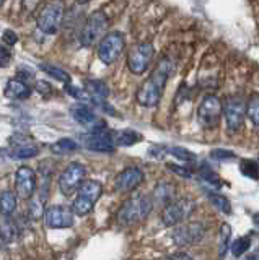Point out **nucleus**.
I'll list each match as a JSON object with an SVG mask.
<instances>
[{"instance_id":"nucleus-30","label":"nucleus","mask_w":259,"mask_h":260,"mask_svg":"<svg viewBox=\"0 0 259 260\" xmlns=\"http://www.w3.org/2000/svg\"><path fill=\"white\" fill-rule=\"evenodd\" d=\"M44 200L39 197V199H33L30 200V205H28V216L31 221H38L44 216Z\"/></svg>"},{"instance_id":"nucleus-41","label":"nucleus","mask_w":259,"mask_h":260,"mask_svg":"<svg viewBox=\"0 0 259 260\" xmlns=\"http://www.w3.org/2000/svg\"><path fill=\"white\" fill-rule=\"evenodd\" d=\"M171 258H191L189 254H184V252H178V254H173Z\"/></svg>"},{"instance_id":"nucleus-34","label":"nucleus","mask_w":259,"mask_h":260,"mask_svg":"<svg viewBox=\"0 0 259 260\" xmlns=\"http://www.w3.org/2000/svg\"><path fill=\"white\" fill-rule=\"evenodd\" d=\"M240 171L243 176L251 177V179H259V165L253 159H245L241 161L240 165Z\"/></svg>"},{"instance_id":"nucleus-40","label":"nucleus","mask_w":259,"mask_h":260,"mask_svg":"<svg viewBox=\"0 0 259 260\" xmlns=\"http://www.w3.org/2000/svg\"><path fill=\"white\" fill-rule=\"evenodd\" d=\"M35 88H36V91H38V93H41V94H46V93H49V91H51V86L47 85V81H43V80H38V81H36V85H35Z\"/></svg>"},{"instance_id":"nucleus-15","label":"nucleus","mask_w":259,"mask_h":260,"mask_svg":"<svg viewBox=\"0 0 259 260\" xmlns=\"http://www.w3.org/2000/svg\"><path fill=\"white\" fill-rule=\"evenodd\" d=\"M74 210L66 205H52L44 210V223L47 228L62 230V228L74 226Z\"/></svg>"},{"instance_id":"nucleus-23","label":"nucleus","mask_w":259,"mask_h":260,"mask_svg":"<svg viewBox=\"0 0 259 260\" xmlns=\"http://www.w3.org/2000/svg\"><path fill=\"white\" fill-rule=\"evenodd\" d=\"M112 140H114V145L118 146H132L142 140V135L132 128H124L112 132Z\"/></svg>"},{"instance_id":"nucleus-26","label":"nucleus","mask_w":259,"mask_h":260,"mask_svg":"<svg viewBox=\"0 0 259 260\" xmlns=\"http://www.w3.org/2000/svg\"><path fill=\"white\" fill-rule=\"evenodd\" d=\"M207 199L212 202V205L218 211H222V213H225V215L232 213V203H230L228 199L223 197V195L217 193V192H212V190H207Z\"/></svg>"},{"instance_id":"nucleus-21","label":"nucleus","mask_w":259,"mask_h":260,"mask_svg":"<svg viewBox=\"0 0 259 260\" xmlns=\"http://www.w3.org/2000/svg\"><path fill=\"white\" fill-rule=\"evenodd\" d=\"M85 89L93 103L103 101L109 96V86L101 80H85Z\"/></svg>"},{"instance_id":"nucleus-9","label":"nucleus","mask_w":259,"mask_h":260,"mask_svg":"<svg viewBox=\"0 0 259 260\" xmlns=\"http://www.w3.org/2000/svg\"><path fill=\"white\" fill-rule=\"evenodd\" d=\"M196 210V202L191 199H180L169 202L161 213V221L165 226H176L186 221Z\"/></svg>"},{"instance_id":"nucleus-25","label":"nucleus","mask_w":259,"mask_h":260,"mask_svg":"<svg viewBox=\"0 0 259 260\" xmlns=\"http://www.w3.org/2000/svg\"><path fill=\"white\" fill-rule=\"evenodd\" d=\"M77 150H78V143L75 140H72V138H61V140L51 145V151L54 154H69Z\"/></svg>"},{"instance_id":"nucleus-8","label":"nucleus","mask_w":259,"mask_h":260,"mask_svg":"<svg viewBox=\"0 0 259 260\" xmlns=\"http://www.w3.org/2000/svg\"><path fill=\"white\" fill-rule=\"evenodd\" d=\"M223 104L215 94H207L197 108V120L204 128H214L220 124Z\"/></svg>"},{"instance_id":"nucleus-4","label":"nucleus","mask_w":259,"mask_h":260,"mask_svg":"<svg viewBox=\"0 0 259 260\" xmlns=\"http://www.w3.org/2000/svg\"><path fill=\"white\" fill-rule=\"evenodd\" d=\"M64 13H66V5L64 0H51L47 2L38 13L36 24L39 31L44 35H55L61 29V24L64 20Z\"/></svg>"},{"instance_id":"nucleus-7","label":"nucleus","mask_w":259,"mask_h":260,"mask_svg":"<svg viewBox=\"0 0 259 260\" xmlns=\"http://www.w3.org/2000/svg\"><path fill=\"white\" fill-rule=\"evenodd\" d=\"M153 55H155V47L152 43H140L132 46L127 54V69L134 75H142L149 70Z\"/></svg>"},{"instance_id":"nucleus-16","label":"nucleus","mask_w":259,"mask_h":260,"mask_svg":"<svg viewBox=\"0 0 259 260\" xmlns=\"http://www.w3.org/2000/svg\"><path fill=\"white\" fill-rule=\"evenodd\" d=\"M143 181V171L140 168H135V166H131V168H126L121 171L119 174H116L114 177V190L119 192V193H129L135 190L137 187H139Z\"/></svg>"},{"instance_id":"nucleus-19","label":"nucleus","mask_w":259,"mask_h":260,"mask_svg":"<svg viewBox=\"0 0 259 260\" xmlns=\"http://www.w3.org/2000/svg\"><path fill=\"white\" fill-rule=\"evenodd\" d=\"M175 193H176L175 185H171L169 182H160L155 189H153L152 202L157 203L160 207H166L169 202H173Z\"/></svg>"},{"instance_id":"nucleus-38","label":"nucleus","mask_w":259,"mask_h":260,"mask_svg":"<svg viewBox=\"0 0 259 260\" xmlns=\"http://www.w3.org/2000/svg\"><path fill=\"white\" fill-rule=\"evenodd\" d=\"M2 41L7 46H15V44H17V41H18V36L15 35L12 29H5L4 35H2Z\"/></svg>"},{"instance_id":"nucleus-27","label":"nucleus","mask_w":259,"mask_h":260,"mask_svg":"<svg viewBox=\"0 0 259 260\" xmlns=\"http://www.w3.org/2000/svg\"><path fill=\"white\" fill-rule=\"evenodd\" d=\"M230 236H232V226L228 223H223L220 226V239H218V255L225 257L230 249Z\"/></svg>"},{"instance_id":"nucleus-5","label":"nucleus","mask_w":259,"mask_h":260,"mask_svg":"<svg viewBox=\"0 0 259 260\" xmlns=\"http://www.w3.org/2000/svg\"><path fill=\"white\" fill-rule=\"evenodd\" d=\"M108 24H109L108 16L103 12L92 13L82 26V31H80V36H78L80 44L85 47H90L96 43H100V39L106 35Z\"/></svg>"},{"instance_id":"nucleus-31","label":"nucleus","mask_w":259,"mask_h":260,"mask_svg":"<svg viewBox=\"0 0 259 260\" xmlns=\"http://www.w3.org/2000/svg\"><path fill=\"white\" fill-rule=\"evenodd\" d=\"M165 153L173 154L175 158L181 159V161H186V162L196 161V158H197L192 151L183 148V146H165Z\"/></svg>"},{"instance_id":"nucleus-29","label":"nucleus","mask_w":259,"mask_h":260,"mask_svg":"<svg viewBox=\"0 0 259 260\" xmlns=\"http://www.w3.org/2000/svg\"><path fill=\"white\" fill-rule=\"evenodd\" d=\"M41 70L44 73H47L51 78L57 80V81H62V83H70V73L66 72L61 67H54V65H41Z\"/></svg>"},{"instance_id":"nucleus-32","label":"nucleus","mask_w":259,"mask_h":260,"mask_svg":"<svg viewBox=\"0 0 259 260\" xmlns=\"http://www.w3.org/2000/svg\"><path fill=\"white\" fill-rule=\"evenodd\" d=\"M246 116L254 125H259V94H253L246 104Z\"/></svg>"},{"instance_id":"nucleus-11","label":"nucleus","mask_w":259,"mask_h":260,"mask_svg":"<svg viewBox=\"0 0 259 260\" xmlns=\"http://www.w3.org/2000/svg\"><path fill=\"white\" fill-rule=\"evenodd\" d=\"M80 140L88 150L98 151V153H111L114 151V140H112V132L104 127L92 128L88 134L80 135Z\"/></svg>"},{"instance_id":"nucleus-24","label":"nucleus","mask_w":259,"mask_h":260,"mask_svg":"<svg viewBox=\"0 0 259 260\" xmlns=\"http://www.w3.org/2000/svg\"><path fill=\"white\" fill-rule=\"evenodd\" d=\"M15 210H17V193L4 190L0 193V215H13Z\"/></svg>"},{"instance_id":"nucleus-14","label":"nucleus","mask_w":259,"mask_h":260,"mask_svg":"<svg viewBox=\"0 0 259 260\" xmlns=\"http://www.w3.org/2000/svg\"><path fill=\"white\" fill-rule=\"evenodd\" d=\"M38 189L35 171L28 166H21L15 173V193L21 200H30Z\"/></svg>"},{"instance_id":"nucleus-18","label":"nucleus","mask_w":259,"mask_h":260,"mask_svg":"<svg viewBox=\"0 0 259 260\" xmlns=\"http://www.w3.org/2000/svg\"><path fill=\"white\" fill-rule=\"evenodd\" d=\"M4 94L9 98V100H26L31 94V88L23 80L13 78L7 81Z\"/></svg>"},{"instance_id":"nucleus-3","label":"nucleus","mask_w":259,"mask_h":260,"mask_svg":"<svg viewBox=\"0 0 259 260\" xmlns=\"http://www.w3.org/2000/svg\"><path fill=\"white\" fill-rule=\"evenodd\" d=\"M103 193V185L98 181H93V179H83L82 184L78 185L77 189V197L74 200V205H72V210L74 213L78 216H85L93 210V207L96 205V202L100 200Z\"/></svg>"},{"instance_id":"nucleus-43","label":"nucleus","mask_w":259,"mask_h":260,"mask_svg":"<svg viewBox=\"0 0 259 260\" xmlns=\"http://www.w3.org/2000/svg\"><path fill=\"white\" fill-rule=\"evenodd\" d=\"M88 2H90V0H77V4H80V5H85Z\"/></svg>"},{"instance_id":"nucleus-35","label":"nucleus","mask_w":259,"mask_h":260,"mask_svg":"<svg viewBox=\"0 0 259 260\" xmlns=\"http://www.w3.org/2000/svg\"><path fill=\"white\" fill-rule=\"evenodd\" d=\"M66 91L72 96L75 98L78 101H88L90 100V94L87 93L85 88H78V86H74L72 83H66Z\"/></svg>"},{"instance_id":"nucleus-44","label":"nucleus","mask_w":259,"mask_h":260,"mask_svg":"<svg viewBox=\"0 0 259 260\" xmlns=\"http://www.w3.org/2000/svg\"><path fill=\"white\" fill-rule=\"evenodd\" d=\"M4 2H5V0H0V5H2V4H4Z\"/></svg>"},{"instance_id":"nucleus-1","label":"nucleus","mask_w":259,"mask_h":260,"mask_svg":"<svg viewBox=\"0 0 259 260\" xmlns=\"http://www.w3.org/2000/svg\"><path fill=\"white\" fill-rule=\"evenodd\" d=\"M171 72H173V63L168 59L161 60L158 63V67L152 72V75L137 89L135 94L137 103L143 106V108H155V106H158Z\"/></svg>"},{"instance_id":"nucleus-33","label":"nucleus","mask_w":259,"mask_h":260,"mask_svg":"<svg viewBox=\"0 0 259 260\" xmlns=\"http://www.w3.org/2000/svg\"><path fill=\"white\" fill-rule=\"evenodd\" d=\"M200 179H202V182L210 185V187H214V189H220L222 187L220 177H218L210 168H204V166L200 168Z\"/></svg>"},{"instance_id":"nucleus-17","label":"nucleus","mask_w":259,"mask_h":260,"mask_svg":"<svg viewBox=\"0 0 259 260\" xmlns=\"http://www.w3.org/2000/svg\"><path fill=\"white\" fill-rule=\"evenodd\" d=\"M70 116L74 117L80 125L92 127V128L106 127V125H104V122H100L98 116H96L95 111L90 108V106H87L83 103H78V104L72 106V108H70Z\"/></svg>"},{"instance_id":"nucleus-20","label":"nucleus","mask_w":259,"mask_h":260,"mask_svg":"<svg viewBox=\"0 0 259 260\" xmlns=\"http://www.w3.org/2000/svg\"><path fill=\"white\" fill-rule=\"evenodd\" d=\"M18 226L12 219V215H0V239L5 242H13L18 239Z\"/></svg>"},{"instance_id":"nucleus-6","label":"nucleus","mask_w":259,"mask_h":260,"mask_svg":"<svg viewBox=\"0 0 259 260\" xmlns=\"http://www.w3.org/2000/svg\"><path fill=\"white\" fill-rule=\"evenodd\" d=\"M126 49V36L121 31H112L104 35L98 43V59L111 65L114 63Z\"/></svg>"},{"instance_id":"nucleus-22","label":"nucleus","mask_w":259,"mask_h":260,"mask_svg":"<svg viewBox=\"0 0 259 260\" xmlns=\"http://www.w3.org/2000/svg\"><path fill=\"white\" fill-rule=\"evenodd\" d=\"M38 153H39V148H38L36 143H31V142L13 143V148L10 150V158L21 161V159L35 158Z\"/></svg>"},{"instance_id":"nucleus-2","label":"nucleus","mask_w":259,"mask_h":260,"mask_svg":"<svg viewBox=\"0 0 259 260\" xmlns=\"http://www.w3.org/2000/svg\"><path fill=\"white\" fill-rule=\"evenodd\" d=\"M153 208L152 197L149 195H137L123 203V207L118 211V223L123 226H131L143 221L150 215Z\"/></svg>"},{"instance_id":"nucleus-42","label":"nucleus","mask_w":259,"mask_h":260,"mask_svg":"<svg viewBox=\"0 0 259 260\" xmlns=\"http://www.w3.org/2000/svg\"><path fill=\"white\" fill-rule=\"evenodd\" d=\"M253 223H254V228H256L257 233H259V211L253 215Z\"/></svg>"},{"instance_id":"nucleus-13","label":"nucleus","mask_w":259,"mask_h":260,"mask_svg":"<svg viewBox=\"0 0 259 260\" xmlns=\"http://www.w3.org/2000/svg\"><path fill=\"white\" fill-rule=\"evenodd\" d=\"M223 116L226 122V128L230 132H237L241 128L243 122H245L246 114V104L243 103L241 98H228L223 104Z\"/></svg>"},{"instance_id":"nucleus-37","label":"nucleus","mask_w":259,"mask_h":260,"mask_svg":"<svg viewBox=\"0 0 259 260\" xmlns=\"http://www.w3.org/2000/svg\"><path fill=\"white\" fill-rule=\"evenodd\" d=\"M166 168L169 169V171H173L175 174H178V176H181V177H186V179H189V177H192V173L188 169V168H183V166H178V165H173V162H168L166 165Z\"/></svg>"},{"instance_id":"nucleus-28","label":"nucleus","mask_w":259,"mask_h":260,"mask_svg":"<svg viewBox=\"0 0 259 260\" xmlns=\"http://www.w3.org/2000/svg\"><path fill=\"white\" fill-rule=\"evenodd\" d=\"M251 247V238L249 236H241V238L235 239L230 244V250L233 257H241L243 254H246Z\"/></svg>"},{"instance_id":"nucleus-10","label":"nucleus","mask_w":259,"mask_h":260,"mask_svg":"<svg viewBox=\"0 0 259 260\" xmlns=\"http://www.w3.org/2000/svg\"><path fill=\"white\" fill-rule=\"evenodd\" d=\"M85 177H87V166H83L82 162H70L59 176L61 193L66 195V197H72Z\"/></svg>"},{"instance_id":"nucleus-36","label":"nucleus","mask_w":259,"mask_h":260,"mask_svg":"<svg viewBox=\"0 0 259 260\" xmlns=\"http://www.w3.org/2000/svg\"><path fill=\"white\" fill-rule=\"evenodd\" d=\"M210 158L215 159V161H232V159L237 158V154H235L233 151H228V150L217 148V150L210 151Z\"/></svg>"},{"instance_id":"nucleus-39","label":"nucleus","mask_w":259,"mask_h":260,"mask_svg":"<svg viewBox=\"0 0 259 260\" xmlns=\"http://www.w3.org/2000/svg\"><path fill=\"white\" fill-rule=\"evenodd\" d=\"M10 60V52L4 46H0V69H4Z\"/></svg>"},{"instance_id":"nucleus-12","label":"nucleus","mask_w":259,"mask_h":260,"mask_svg":"<svg viewBox=\"0 0 259 260\" xmlns=\"http://www.w3.org/2000/svg\"><path fill=\"white\" fill-rule=\"evenodd\" d=\"M206 234V228L200 223H188V224H176L175 231L171 233V239L176 246L186 247L199 242Z\"/></svg>"}]
</instances>
